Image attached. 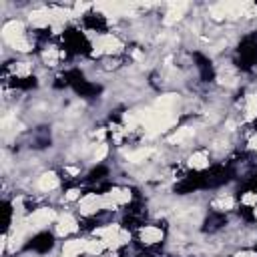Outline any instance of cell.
Masks as SVG:
<instances>
[{
    "label": "cell",
    "mask_w": 257,
    "mask_h": 257,
    "mask_svg": "<svg viewBox=\"0 0 257 257\" xmlns=\"http://www.w3.org/2000/svg\"><path fill=\"white\" fill-rule=\"evenodd\" d=\"M94 235H96L98 239L104 241L106 249H118L120 245H126V243L131 241L128 231L120 229L118 225H106V227H100V229L94 231Z\"/></svg>",
    "instance_id": "6da1fadb"
},
{
    "label": "cell",
    "mask_w": 257,
    "mask_h": 257,
    "mask_svg": "<svg viewBox=\"0 0 257 257\" xmlns=\"http://www.w3.org/2000/svg\"><path fill=\"white\" fill-rule=\"evenodd\" d=\"M92 56H102V54H116L122 48V42L114 34H100L92 42Z\"/></svg>",
    "instance_id": "7a4b0ae2"
},
{
    "label": "cell",
    "mask_w": 257,
    "mask_h": 257,
    "mask_svg": "<svg viewBox=\"0 0 257 257\" xmlns=\"http://www.w3.org/2000/svg\"><path fill=\"white\" fill-rule=\"evenodd\" d=\"M54 221H58V215L54 213V209H48V207L36 209L28 217H24V223L28 225V229H42Z\"/></svg>",
    "instance_id": "3957f363"
},
{
    "label": "cell",
    "mask_w": 257,
    "mask_h": 257,
    "mask_svg": "<svg viewBox=\"0 0 257 257\" xmlns=\"http://www.w3.org/2000/svg\"><path fill=\"white\" fill-rule=\"evenodd\" d=\"M102 197H104V209H114V207L126 205L131 201V191L122 189V187H114L108 193H104Z\"/></svg>",
    "instance_id": "277c9868"
},
{
    "label": "cell",
    "mask_w": 257,
    "mask_h": 257,
    "mask_svg": "<svg viewBox=\"0 0 257 257\" xmlns=\"http://www.w3.org/2000/svg\"><path fill=\"white\" fill-rule=\"evenodd\" d=\"M2 38L12 46L14 42H18L20 38H26V34H24V24L20 22V20H8V22H4V26H2Z\"/></svg>",
    "instance_id": "5b68a950"
},
{
    "label": "cell",
    "mask_w": 257,
    "mask_h": 257,
    "mask_svg": "<svg viewBox=\"0 0 257 257\" xmlns=\"http://www.w3.org/2000/svg\"><path fill=\"white\" fill-rule=\"evenodd\" d=\"M78 205H80V213L82 215H92V213L104 209V197L96 195V193H88V195L80 197Z\"/></svg>",
    "instance_id": "8992f818"
},
{
    "label": "cell",
    "mask_w": 257,
    "mask_h": 257,
    "mask_svg": "<svg viewBox=\"0 0 257 257\" xmlns=\"http://www.w3.org/2000/svg\"><path fill=\"white\" fill-rule=\"evenodd\" d=\"M54 16H52V8H36L30 12V24L34 28H48L52 26Z\"/></svg>",
    "instance_id": "52a82bcc"
},
{
    "label": "cell",
    "mask_w": 257,
    "mask_h": 257,
    "mask_svg": "<svg viewBox=\"0 0 257 257\" xmlns=\"http://www.w3.org/2000/svg\"><path fill=\"white\" fill-rule=\"evenodd\" d=\"M139 239H141L143 245H155L163 239V231L155 225H145V227L139 229Z\"/></svg>",
    "instance_id": "ba28073f"
},
{
    "label": "cell",
    "mask_w": 257,
    "mask_h": 257,
    "mask_svg": "<svg viewBox=\"0 0 257 257\" xmlns=\"http://www.w3.org/2000/svg\"><path fill=\"white\" fill-rule=\"evenodd\" d=\"M76 231H78V225H76V219L72 215L64 213V215L58 217V221H56V233L60 237H66V235L76 233Z\"/></svg>",
    "instance_id": "9c48e42d"
},
{
    "label": "cell",
    "mask_w": 257,
    "mask_h": 257,
    "mask_svg": "<svg viewBox=\"0 0 257 257\" xmlns=\"http://www.w3.org/2000/svg\"><path fill=\"white\" fill-rule=\"evenodd\" d=\"M84 249H86V239H70L64 241L60 257H78L80 253H84Z\"/></svg>",
    "instance_id": "30bf717a"
},
{
    "label": "cell",
    "mask_w": 257,
    "mask_h": 257,
    "mask_svg": "<svg viewBox=\"0 0 257 257\" xmlns=\"http://www.w3.org/2000/svg\"><path fill=\"white\" fill-rule=\"evenodd\" d=\"M185 10H187V2H171V4H169V10H167V14H165V18H163V22H165L167 26H169V24H175L177 20L183 18Z\"/></svg>",
    "instance_id": "8fae6325"
},
{
    "label": "cell",
    "mask_w": 257,
    "mask_h": 257,
    "mask_svg": "<svg viewBox=\"0 0 257 257\" xmlns=\"http://www.w3.org/2000/svg\"><path fill=\"white\" fill-rule=\"evenodd\" d=\"M58 185H60V179H58V175L52 173V171L42 173V175L38 177V189H40V191H52V189H56Z\"/></svg>",
    "instance_id": "7c38bea8"
},
{
    "label": "cell",
    "mask_w": 257,
    "mask_h": 257,
    "mask_svg": "<svg viewBox=\"0 0 257 257\" xmlns=\"http://www.w3.org/2000/svg\"><path fill=\"white\" fill-rule=\"evenodd\" d=\"M189 167L195 169V171H203L209 167V153L207 151H195L191 157H189Z\"/></svg>",
    "instance_id": "4fadbf2b"
},
{
    "label": "cell",
    "mask_w": 257,
    "mask_h": 257,
    "mask_svg": "<svg viewBox=\"0 0 257 257\" xmlns=\"http://www.w3.org/2000/svg\"><path fill=\"white\" fill-rule=\"evenodd\" d=\"M177 100H179L177 94H163V96L157 98V102H155L153 108H157V110H161V112H171L173 106L177 104Z\"/></svg>",
    "instance_id": "5bb4252c"
},
{
    "label": "cell",
    "mask_w": 257,
    "mask_h": 257,
    "mask_svg": "<svg viewBox=\"0 0 257 257\" xmlns=\"http://www.w3.org/2000/svg\"><path fill=\"white\" fill-rule=\"evenodd\" d=\"M257 118V94H247L245 96V120H255Z\"/></svg>",
    "instance_id": "9a60e30c"
},
{
    "label": "cell",
    "mask_w": 257,
    "mask_h": 257,
    "mask_svg": "<svg viewBox=\"0 0 257 257\" xmlns=\"http://www.w3.org/2000/svg\"><path fill=\"white\" fill-rule=\"evenodd\" d=\"M106 251V245H104V241L102 239H86V249H84V253H88V255H100V253H104Z\"/></svg>",
    "instance_id": "2e32d148"
},
{
    "label": "cell",
    "mask_w": 257,
    "mask_h": 257,
    "mask_svg": "<svg viewBox=\"0 0 257 257\" xmlns=\"http://www.w3.org/2000/svg\"><path fill=\"white\" fill-rule=\"evenodd\" d=\"M193 133H195V131H193L191 126H181V128H177V131L169 137V143H183V141L191 139Z\"/></svg>",
    "instance_id": "e0dca14e"
},
{
    "label": "cell",
    "mask_w": 257,
    "mask_h": 257,
    "mask_svg": "<svg viewBox=\"0 0 257 257\" xmlns=\"http://www.w3.org/2000/svg\"><path fill=\"white\" fill-rule=\"evenodd\" d=\"M151 153H153V149H149V147H141V149H137V151L128 153V155H126V159H128V161H133V163H141V161H145Z\"/></svg>",
    "instance_id": "ac0fdd59"
},
{
    "label": "cell",
    "mask_w": 257,
    "mask_h": 257,
    "mask_svg": "<svg viewBox=\"0 0 257 257\" xmlns=\"http://www.w3.org/2000/svg\"><path fill=\"white\" fill-rule=\"evenodd\" d=\"M62 54L56 50V48H46L44 52H42V58H44V62L48 64V66H56V62H58V58H60Z\"/></svg>",
    "instance_id": "d6986e66"
},
{
    "label": "cell",
    "mask_w": 257,
    "mask_h": 257,
    "mask_svg": "<svg viewBox=\"0 0 257 257\" xmlns=\"http://www.w3.org/2000/svg\"><path fill=\"white\" fill-rule=\"evenodd\" d=\"M233 205H235V201H233L231 197H227V199H217V201L213 203V207H215V209H221V211H229Z\"/></svg>",
    "instance_id": "ffe728a7"
},
{
    "label": "cell",
    "mask_w": 257,
    "mask_h": 257,
    "mask_svg": "<svg viewBox=\"0 0 257 257\" xmlns=\"http://www.w3.org/2000/svg\"><path fill=\"white\" fill-rule=\"evenodd\" d=\"M12 48H14V50H20V52H28V50H32V44H30L28 38H20L18 42L12 44Z\"/></svg>",
    "instance_id": "44dd1931"
},
{
    "label": "cell",
    "mask_w": 257,
    "mask_h": 257,
    "mask_svg": "<svg viewBox=\"0 0 257 257\" xmlns=\"http://www.w3.org/2000/svg\"><path fill=\"white\" fill-rule=\"evenodd\" d=\"M108 153V145L106 143H98L96 145V151H94V161H102Z\"/></svg>",
    "instance_id": "7402d4cb"
},
{
    "label": "cell",
    "mask_w": 257,
    "mask_h": 257,
    "mask_svg": "<svg viewBox=\"0 0 257 257\" xmlns=\"http://www.w3.org/2000/svg\"><path fill=\"white\" fill-rule=\"evenodd\" d=\"M243 205H249V207H257V193H245L243 199H241Z\"/></svg>",
    "instance_id": "603a6c76"
},
{
    "label": "cell",
    "mask_w": 257,
    "mask_h": 257,
    "mask_svg": "<svg viewBox=\"0 0 257 257\" xmlns=\"http://www.w3.org/2000/svg\"><path fill=\"white\" fill-rule=\"evenodd\" d=\"M14 72H16L18 76H26V74L30 72V66H28L26 62H16V66H14Z\"/></svg>",
    "instance_id": "cb8c5ba5"
},
{
    "label": "cell",
    "mask_w": 257,
    "mask_h": 257,
    "mask_svg": "<svg viewBox=\"0 0 257 257\" xmlns=\"http://www.w3.org/2000/svg\"><path fill=\"white\" fill-rule=\"evenodd\" d=\"M90 8V4H84V2H76L70 10H72V16H78V14H82L84 10H88Z\"/></svg>",
    "instance_id": "d4e9b609"
},
{
    "label": "cell",
    "mask_w": 257,
    "mask_h": 257,
    "mask_svg": "<svg viewBox=\"0 0 257 257\" xmlns=\"http://www.w3.org/2000/svg\"><path fill=\"white\" fill-rule=\"evenodd\" d=\"M64 199L66 201H80V191L78 189H70V191H66Z\"/></svg>",
    "instance_id": "484cf974"
},
{
    "label": "cell",
    "mask_w": 257,
    "mask_h": 257,
    "mask_svg": "<svg viewBox=\"0 0 257 257\" xmlns=\"http://www.w3.org/2000/svg\"><path fill=\"white\" fill-rule=\"evenodd\" d=\"M249 147H251V149L257 153V135H253V137H251V141H249Z\"/></svg>",
    "instance_id": "4316f807"
},
{
    "label": "cell",
    "mask_w": 257,
    "mask_h": 257,
    "mask_svg": "<svg viewBox=\"0 0 257 257\" xmlns=\"http://www.w3.org/2000/svg\"><path fill=\"white\" fill-rule=\"evenodd\" d=\"M235 257H257L255 253H251V251H243V253H237Z\"/></svg>",
    "instance_id": "83f0119b"
},
{
    "label": "cell",
    "mask_w": 257,
    "mask_h": 257,
    "mask_svg": "<svg viewBox=\"0 0 257 257\" xmlns=\"http://www.w3.org/2000/svg\"><path fill=\"white\" fill-rule=\"evenodd\" d=\"M253 213H255V219H257V207H255V211H253Z\"/></svg>",
    "instance_id": "f1b7e54d"
}]
</instances>
